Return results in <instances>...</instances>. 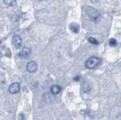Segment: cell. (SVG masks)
<instances>
[{
	"mask_svg": "<svg viewBox=\"0 0 121 120\" xmlns=\"http://www.w3.org/2000/svg\"><path fill=\"white\" fill-rule=\"evenodd\" d=\"M101 60L97 57H92L89 58L85 63V66L87 69H93L100 63Z\"/></svg>",
	"mask_w": 121,
	"mask_h": 120,
	"instance_id": "1",
	"label": "cell"
},
{
	"mask_svg": "<svg viewBox=\"0 0 121 120\" xmlns=\"http://www.w3.org/2000/svg\"><path fill=\"white\" fill-rule=\"evenodd\" d=\"M21 89V85L17 82H14L9 86V91L11 94H17Z\"/></svg>",
	"mask_w": 121,
	"mask_h": 120,
	"instance_id": "2",
	"label": "cell"
},
{
	"mask_svg": "<svg viewBox=\"0 0 121 120\" xmlns=\"http://www.w3.org/2000/svg\"><path fill=\"white\" fill-rule=\"evenodd\" d=\"M37 70V64L36 62H34L33 61H30L26 64V70L30 73H34L36 72Z\"/></svg>",
	"mask_w": 121,
	"mask_h": 120,
	"instance_id": "3",
	"label": "cell"
},
{
	"mask_svg": "<svg viewBox=\"0 0 121 120\" xmlns=\"http://www.w3.org/2000/svg\"><path fill=\"white\" fill-rule=\"evenodd\" d=\"M12 43L16 48H20L22 45V39L19 36H14L12 39Z\"/></svg>",
	"mask_w": 121,
	"mask_h": 120,
	"instance_id": "4",
	"label": "cell"
},
{
	"mask_svg": "<svg viewBox=\"0 0 121 120\" xmlns=\"http://www.w3.org/2000/svg\"><path fill=\"white\" fill-rule=\"evenodd\" d=\"M30 49L29 48H24L23 49L20 51V53H19V56H20L21 58H26L29 57V55L30 54Z\"/></svg>",
	"mask_w": 121,
	"mask_h": 120,
	"instance_id": "5",
	"label": "cell"
},
{
	"mask_svg": "<svg viewBox=\"0 0 121 120\" xmlns=\"http://www.w3.org/2000/svg\"><path fill=\"white\" fill-rule=\"evenodd\" d=\"M60 91H61V88L58 85H54L51 87V91L54 95H58V94L60 93Z\"/></svg>",
	"mask_w": 121,
	"mask_h": 120,
	"instance_id": "6",
	"label": "cell"
},
{
	"mask_svg": "<svg viewBox=\"0 0 121 120\" xmlns=\"http://www.w3.org/2000/svg\"><path fill=\"white\" fill-rule=\"evenodd\" d=\"M70 29L72 32L77 33L79 30V26L76 23H71L70 25Z\"/></svg>",
	"mask_w": 121,
	"mask_h": 120,
	"instance_id": "7",
	"label": "cell"
},
{
	"mask_svg": "<svg viewBox=\"0 0 121 120\" xmlns=\"http://www.w3.org/2000/svg\"><path fill=\"white\" fill-rule=\"evenodd\" d=\"M4 2H5L7 5L11 6V7H14L17 5L16 0H4Z\"/></svg>",
	"mask_w": 121,
	"mask_h": 120,
	"instance_id": "8",
	"label": "cell"
},
{
	"mask_svg": "<svg viewBox=\"0 0 121 120\" xmlns=\"http://www.w3.org/2000/svg\"><path fill=\"white\" fill-rule=\"evenodd\" d=\"M82 89H83V91L86 92V93H88L90 90V85L88 82H83L82 83Z\"/></svg>",
	"mask_w": 121,
	"mask_h": 120,
	"instance_id": "9",
	"label": "cell"
},
{
	"mask_svg": "<svg viewBox=\"0 0 121 120\" xmlns=\"http://www.w3.org/2000/svg\"><path fill=\"white\" fill-rule=\"evenodd\" d=\"M116 45H117V40L115 39H111L109 40V46H110L114 47Z\"/></svg>",
	"mask_w": 121,
	"mask_h": 120,
	"instance_id": "10",
	"label": "cell"
},
{
	"mask_svg": "<svg viewBox=\"0 0 121 120\" xmlns=\"http://www.w3.org/2000/svg\"><path fill=\"white\" fill-rule=\"evenodd\" d=\"M89 42L90 43L93 44V45H98V41L95 39V38H93V37H90V38H89Z\"/></svg>",
	"mask_w": 121,
	"mask_h": 120,
	"instance_id": "11",
	"label": "cell"
},
{
	"mask_svg": "<svg viewBox=\"0 0 121 120\" xmlns=\"http://www.w3.org/2000/svg\"><path fill=\"white\" fill-rule=\"evenodd\" d=\"M19 120H26V118H25L24 115L20 114V116H19Z\"/></svg>",
	"mask_w": 121,
	"mask_h": 120,
	"instance_id": "12",
	"label": "cell"
},
{
	"mask_svg": "<svg viewBox=\"0 0 121 120\" xmlns=\"http://www.w3.org/2000/svg\"><path fill=\"white\" fill-rule=\"evenodd\" d=\"M79 79H80V76H77V77H74L73 79H74L75 81H79Z\"/></svg>",
	"mask_w": 121,
	"mask_h": 120,
	"instance_id": "13",
	"label": "cell"
}]
</instances>
